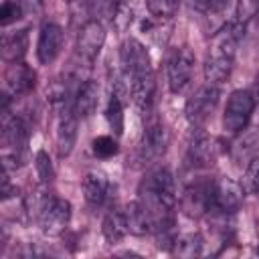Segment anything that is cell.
I'll return each instance as SVG.
<instances>
[{"label": "cell", "mask_w": 259, "mask_h": 259, "mask_svg": "<svg viewBox=\"0 0 259 259\" xmlns=\"http://www.w3.org/2000/svg\"><path fill=\"white\" fill-rule=\"evenodd\" d=\"M109 192V180L103 172H89L83 180V196L91 206H101Z\"/></svg>", "instance_id": "e0dca14e"}, {"label": "cell", "mask_w": 259, "mask_h": 259, "mask_svg": "<svg viewBox=\"0 0 259 259\" xmlns=\"http://www.w3.org/2000/svg\"><path fill=\"white\" fill-rule=\"evenodd\" d=\"M172 253L178 257H196L202 253V237L198 233H188L182 237H176L172 245Z\"/></svg>", "instance_id": "7402d4cb"}, {"label": "cell", "mask_w": 259, "mask_h": 259, "mask_svg": "<svg viewBox=\"0 0 259 259\" xmlns=\"http://www.w3.org/2000/svg\"><path fill=\"white\" fill-rule=\"evenodd\" d=\"M121 69H123L125 81L132 79V77H138V75H144V73L152 71L150 55H148L146 47L140 40L127 38L121 45Z\"/></svg>", "instance_id": "8992f818"}, {"label": "cell", "mask_w": 259, "mask_h": 259, "mask_svg": "<svg viewBox=\"0 0 259 259\" xmlns=\"http://www.w3.org/2000/svg\"><path fill=\"white\" fill-rule=\"evenodd\" d=\"M77 113L73 111V105H63L57 121V152L61 158L69 156L75 146L77 138Z\"/></svg>", "instance_id": "30bf717a"}, {"label": "cell", "mask_w": 259, "mask_h": 259, "mask_svg": "<svg viewBox=\"0 0 259 259\" xmlns=\"http://www.w3.org/2000/svg\"><path fill=\"white\" fill-rule=\"evenodd\" d=\"M182 208L190 217H200L208 212V182H200L186 190L182 198Z\"/></svg>", "instance_id": "d6986e66"}, {"label": "cell", "mask_w": 259, "mask_h": 259, "mask_svg": "<svg viewBox=\"0 0 259 259\" xmlns=\"http://www.w3.org/2000/svg\"><path fill=\"white\" fill-rule=\"evenodd\" d=\"M34 166H36V172H38V178L40 182H51L53 180V164H51V158L45 150H40L34 158Z\"/></svg>", "instance_id": "f1b7e54d"}, {"label": "cell", "mask_w": 259, "mask_h": 259, "mask_svg": "<svg viewBox=\"0 0 259 259\" xmlns=\"http://www.w3.org/2000/svg\"><path fill=\"white\" fill-rule=\"evenodd\" d=\"M2 140L6 144V152L14 158L20 160L22 152L26 150V142H28V127L24 123L22 117H8V113H4V121H2Z\"/></svg>", "instance_id": "ba28073f"}, {"label": "cell", "mask_w": 259, "mask_h": 259, "mask_svg": "<svg viewBox=\"0 0 259 259\" xmlns=\"http://www.w3.org/2000/svg\"><path fill=\"white\" fill-rule=\"evenodd\" d=\"M123 212H125V221H127L130 233H134V235H146V233H152L154 231L152 217H150V212L146 210V206L140 200L130 202L123 208Z\"/></svg>", "instance_id": "ac0fdd59"}, {"label": "cell", "mask_w": 259, "mask_h": 259, "mask_svg": "<svg viewBox=\"0 0 259 259\" xmlns=\"http://www.w3.org/2000/svg\"><path fill=\"white\" fill-rule=\"evenodd\" d=\"M127 89H130V95H132L134 103L142 111H148L152 107V103H154V91H156L154 71L127 79Z\"/></svg>", "instance_id": "5bb4252c"}, {"label": "cell", "mask_w": 259, "mask_h": 259, "mask_svg": "<svg viewBox=\"0 0 259 259\" xmlns=\"http://www.w3.org/2000/svg\"><path fill=\"white\" fill-rule=\"evenodd\" d=\"M4 81H6V89L12 95H24L28 91L34 89L36 85V73L34 69H30L26 63L22 61H12L4 73Z\"/></svg>", "instance_id": "8fae6325"}, {"label": "cell", "mask_w": 259, "mask_h": 259, "mask_svg": "<svg viewBox=\"0 0 259 259\" xmlns=\"http://www.w3.org/2000/svg\"><path fill=\"white\" fill-rule=\"evenodd\" d=\"M168 146V134L166 127L162 123H150L144 134H142V142H140V154L144 160H156L166 152Z\"/></svg>", "instance_id": "4fadbf2b"}, {"label": "cell", "mask_w": 259, "mask_h": 259, "mask_svg": "<svg viewBox=\"0 0 259 259\" xmlns=\"http://www.w3.org/2000/svg\"><path fill=\"white\" fill-rule=\"evenodd\" d=\"M192 8H196V10H210V6H208V0H186Z\"/></svg>", "instance_id": "1f68e13d"}, {"label": "cell", "mask_w": 259, "mask_h": 259, "mask_svg": "<svg viewBox=\"0 0 259 259\" xmlns=\"http://www.w3.org/2000/svg\"><path fill=\"white\" fill-rule=\"evenodd\" d=\"M219 97H221V91L214 83H206L202 85L200 89L194 91V95L186 101V119L194 125L206 121L210 117V113L214 111L217 103H219Z\"/></svg>", "instance_id": "277c9868"}, {"label": "cell", "mask_w": 259, "mask_h": 259, "mask_svg": "<svg viewBox=\"0 0 259 259\" xmlns=\"http://www.w3.org/2000/svg\"><path fill=\"white\" fill-rule=\"evenodd\" d=\"M101 231H103V237L109 241V243H117L121 241L130 229H127V221H125V212L123 210H109L101 223Z\"/></svg>", "instance_id": "ffe728a7"}, {"label": "cell", "mask_w": 259, "mask_h": 259, "mask_svg": "<svg viewBox=\"0 0 259 259\" xmlns=\"http://www.w3.org/2000/svg\"><path fill=\"white\" fill-rule=\"evenodd\" d=\"M22 2V8L26 14H38L42 10V0H20Z\"/></svg>", "instance_id": "4dcf8cb0"}, {"label": "cell", "mask_w": 259, "mask_h": 259, "mask_svg": "<svg viewBox=\"0 0 259 259\" xmlns=\"http://www.w3.org/2000/svg\"><path fill=\"white\" fill-rule=\"evenodd\" d=\"M257 253H259V247H257Z\"/></svg>", "instance_id": "e575fe53"}, {"label": "cell", "mask_w": 259, "mask_h": 259, "mask_svg": "<svg viewBox=\"0 0 259 259\" xmlns=\"http://www.w3.org/2000/svg\"><path fill=\"white\" fill-rule=\"evenodd\" d=\"M111 22L117 30H125L130 24H132V8L125 4V2H119L113 16H111Z\"/></svg>", "instance_id": "f546056e"}, {"label": "cell", "mask_w": 259, "mask_h": 259, "mask_svg": "<svg viewBox=\"0 0 259 259\" xmlns=\"http://www.w3.org/2000/svg\"><path fill=\"white\" fill-rule=\"evenodd\" d=\"M245 188L231 178H219L208 182V212L233 214L243 204Z\"/></svg>", "instance_id": "6da1fadb"}, {"label": "cell", "mask_w": 259, "mask_h": 259, "mask_svg": "<svg viewBox=\"0 0 259 259\" xmlns=\"http://www.w3.org/2000/svg\"><path fill=\"white\" fill-rule=\"evenodd\" d=\"M117 142L111 138V136H97L93 142H91V152L97 156V158H111L117 154Z\"/></svg>", "instance_id": "4316f807"}, {"label": "cell", "mask_w": 259, "mask_h": 259, "mask_svg": "<svg viewBox=\"0 0 259 259\" xmlns=\"http://www.w3.org/2000/svg\"><path fill=\"white\" fill-rule=\"evenodd\" d=\"M28 49V30H18L14 34L4 36L2 40V57L6 61H20Z\"/></svg>", "instance_id": "44dd1931"}, {"label": "cell", "mask_w": 259, "mask_h": 259, "mask_svg": "<svg viewBox=\"0 0 259 259\" xmlns=\"http://www.w3.org/2000/svg\"><path fill=\"white\" fill-rule=\"evenodd\" d=\"M225 4H227V0H208V6H210V10H221Z\"/></svg>", "instance_id": "d6a6232c"}, {"label": "cell", "mask_w": 259, "mask_h": 259, "mask_svg": "<svg viewBox=\"0 0 259 259\" xmlns=\"http://www.w3.org/2000/svg\"><path fill=\"white\" fill-rule=\"evenodd\" d=\"M255 109V95L247 89H237L231 93L225 113H223V127L229 134H239L247 127Z\"/></svg>", "instance_id": "7a4b0ae2"}, {"label": "cell", "mask_w": 259, "mask_h": 259, "mask_svg": "<svg viewBox=\"0 0 259 259\" xmlns=\"http://www.w3.org/2000/svg\"><path fill=\"white\" fill-rule=\"evenodd\" d=\"M71 221V204L65 198L59 196H51L42 202L40 210H38V223L42 227L45 233L49 235H59L67 229Z\"/></svg>", "instance_id": "3957f363"}, {"label": "cell", "mask_w": 259, "mask_h": 259, "mask_svg": "<svg viewBox=\"0 0 259 259\" xmlns=\"http://www.w3.org/2000/svg\"><path fill=\"white\" fill-rule=\"evenodd\" d=\"M69 2H77V0H69Z\"/></svg>", "instance_id": "836d02e7"}, {"label": "cell", "mask_w": 259, "mask_h": 259, "mask_svg": "<svg viewBox=\"0 0 259 259\" xmlns=\"http://www.w3.org/2000/svg\"><path fill=\"white\" fill-rule=\"evenodd\" d=\"M192 69H194V55L186 47L174 49L170 53L166 71H168V87L172 93H180L190 83Z\"/></svg>", "instance_id": "5b68a950"}, {"label": "cell", "mask_w": 259, "mask_h": 259, "mask_svg": "<svg viewBox=\"0 0 259 259\" xmlns=\"http://www.w3.org/2000/svg\"><path fill=\"white\" fill-rule=\"evenodd\" d=\"M97 101H99V85H97V81L87 79L77 87V93H75L71 105H73V111L77 113V117H89L95 111Z\"/></svg>", "instance_id": "9a60e30c"}, {"label": "cell", "mask_w": 259, "mask_h": 259, "mask_svg": "<svg viewBox=\"0 0 259 259\" xmlns=\"http://www.w3.org/2000/svg\"><path fill=\"white\" fill-rule=\"evenodd\" d=\"M233 61H235V57L208 51L206 61H204V79L208 83H214V85L227 81L231 71H233Z\"/></svg>", "instance_id": "2e32d148"}, {"label": "cell", "mask_w": 259, "mask_h": 259, "mask_svg": "<svg viewBox=\"0 0 259 259\" xmlns=\"http://www.w3.org/2000/svg\"><path fill=\"white\" fill-rule=\"evenodd\" d=\"M217 156H219L217 140L208 136H196L186 150V162L190 168H206L217 160Z\"/></svg>", "instance_id": "7c38bea8"}, {"label": "cell", "mask_w": 259, "mask_h": 259, "mask_svg": "<svg viewBox=\"0 0 259 259\" xmlns=\"http://www.w3.org/2000/svg\"><path fill=\"white\" fill-rule=\"evenodd\" d=\"M243 188H245L249 194L259 196V158H253V160L247 164L245 178H243Z\"/></svg>", "instance_id": "83f0119b"}, {"label": "cell", "mask_w": 259, "mask_h": 259, "mask_svg": "<svg viewBox=\"0 0 259 259\" xmlns=\"http://www.w3.org/2000/svg\"><path fill=\"white\" fill-rule=\"evenodd\" d=\"M63 40H65V32H63V28L59 24H55V22L45 24L40 28L38 42H36V57H38V61L42 65L53 63L61 55Z\"/></svg>", "instance_id": "9c48e42d"}, {"label": "cell", "mask_w": 259, "mask_h": 259, "mask_svg": "<svg viewBox=\"0 0 259 259\" xmlns=\"http://www.w3.org/2000/svg\"><path fill=\"white\" fill-rule=\"evenodd\" d=\"M105 42V28L99 20H87L77 36V53L85 61H95Z\"/></svg>", "instance_id": "52a82bcc"}, {"label": "cell", "mask_w": 259, "mask_h": 259, "mask_svg": "<svg viewBox=\"0 0 259 259\" xmlns=\"http://www.w3.org/2000/svg\"><path fill=\"white\" fill-rule=\"evenodd\" d=\"M148 12L158 20H168L178 10V0H148Z\"/></svg>", "instance_id": "cb8c5ba5"}, {"label": "cell", "mask_w": 259, "mask_h": 259, "mask_svg": "<svg viewBox=\"0 0 259 259\" xmlns=\"http://www.w3.org/2000/svg\"><path fill=\"white\" fill-rule=\"evenodd\" d=\"M105 119H107L109 127L113 130V134L121 136V132H123V105H121V99L117 93H111V97L107 101Z\"/></svg>", "instance_id": "603a6c76"}, {"label": "cell", "mask_w": 259, "mask_h": 259, "mask_svg": "<svg viewBox=\"0 0 259 259\" xmlns=\"http://www.w3.org/2000/svg\"><path fill=\"white\" fill-rule=\"evenodd\" d=\"M259 12V0H237V8H235V22L247 26V22H251Z\"/></svg>", "instance_id": "484cf974"}, {"label": "cell", "mask_w": 259, "mask_h": 259, "mask_svg": "<svg viewBox=\"0 0 259 259\" xmlns=\"http://www.w3.org/2000/svg\"><path fill=\"white\" fill-rule=\"evenodd\" d=\"M22 16H26V12H24L20 0H4V4L0 8V24L2 26H8V24L20 20Z\"/></svg>", "instance_id": "d4e9b609"}]
</instances>
